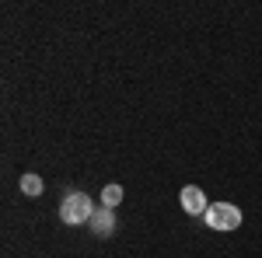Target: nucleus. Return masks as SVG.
Wrapping results in <instances>:
<instances>
[{
    "label": "nucleus",
    "instance_id": "f257e3e1",
    "mask_svg": "<svg viewBox=\"0 0 262 258\" xmlns=\"http://www.w3.org/2000/svg\"><path fill=\"white\" fill-rule=\"evenodd\" d=\"M95 217V202L91 196H84V192H67L60 206V220L63 223H70V227H77V223H91Z\"/></svg>",
    "mask_w": 262,
    "mask_h": 258
},
{
    "label": "nucleus",
    "instance_id": "f03ea898",
    "mask_svg": "<svg viewBox=\"0 0 262 258\" xmlns=\"http://www.w3.org/2000/svg\"><path fill=\"white\" fill-rule=\"evenodd\" d=\"M238 223H242V209L231 202H217L206 209V227H213V230H234Z\"/></svg>",
    "mask_w": 262,
    "mask_h": 258
},
{
    "label": "nucleus",
    "instance_id": "7ed1b4c3",
    "mask_svg": "<svg viewBox=\"0 0 262 258\" xmlns=\"http://www.w3.org/2000/svg\"><path fill=\"white\" fill-rule=\"evenodd\" d=\"M182 199V209L189 213V217H206V209H210V202H206V192H203L200 185H185L179 192Z\"/></svg>",
    "mask_w": 262,
    "mask_h": 258
},
{
    "label": "nucleus",
    "instance_id": "20e7f679",
    "mask_svg": "<svg viewBox=\"0 0 262 258\" xmlns=\"http://www.w3.org/2000/svg\"><path fill=\"white\" fill-rule=\"evenodd\" d=\"M91 230L98 234V238H108L112 230H116V217H112V209H95V217H91Z\"/></svg>",
    "mask_w": 262,
    "mask_h": 258
},
{
    "label": "nucleus",
    "instance_id": "39448f33",
    "mask_svg": "<svg viewBox=\"0 0 262 258\" xmlns=\"http://www.w3.org/2000/svg\"><path fill=\"white\" fill-rule=\"evenodd\" d=\"M18 189H21V196L35 199V196H42V178H39V175H21Z\"/></svg>",
    "mask_w": 262,
    "mask_h": 258
},
{
    "label": "nucleus",
    "instance_id": "423d86ee",
    "mask_svg": "<svg viewBox=\"0 0 262 258\" xmlns=\"http://www.w3.org/2000/svg\"><path fill=\"white\" fill-rule=\"evenodd\" d=\"M119 202H122V185H105L101 189V206L105 209H116Z\"/></svg>",
    "mask_w": 262,
    "mask_h": 258
}]
</instances>
